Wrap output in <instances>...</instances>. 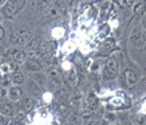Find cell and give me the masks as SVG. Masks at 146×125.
<instances>
[{
	"label": "cell",
	"instance_id": "4",
	"mask_svg": "<svg viewBox=\"0 0 146 125\" xmlns=\"http://www.w3.org/2000/svg\"><path fill=\"white\" fill-rule=\"evenodd\" d=\"M22 5L23 1H7V4L3 7V15L5 18H13Z\"/></svg>",
	"mask_w": 146,
	"mask_h": 125
},
{
	"label": "cell",
	"instance_id": "24",
	"mask_svg": "<svg viewBox=\"0 0 146 125\" xmlns=\"http://www.w3.org/2000/svg\"><path fill=\"white\" fill-rule=\"evenodd\" d=\"M5 96H8V90L0 85V98H3V97H5Z\"/></svg>",
	"mask_w": 146,
	"mask_h": 125
},
{
	"label": "cell",
	"instance_id": "19",
	"mask_svg": "<svg viewBox=\"0 0 146 125\" xmlns=\"http://www.w3.org/2000/svg\"><path fill=\"white\" fill-rule=\"evenodd\" d=\"M114 47V40H111V39H109V40H106L103 45H102V47H101V51H109V50H111Z\"/></svg>",
	"mask_w": 146,
	"mask_h": 125
},
{
	"label": "cell",
	"instance_id": "3",
	"mask_svg": "<svg viewBox=\"0 0 146 125\" xmlns=\"http://www.w3.org/2000/svg\"><path fill=\"white\" fill-rule=\"evenodd\" d=\"M117 73H118V63H117V61L114 58L107 59L105 70H103L105 80H114L115 77H117Z\"/></svg>",
	"mask_w": 146,
	"mask_h": 125
},
{
	"label": "cell",
	"instance_id": "23",
	"mask_svg": "<svg viewBox=\"0 0 146 125\" xmlns=\"http://www.w3.org/2000/svg\"><path fill=\"white\" fill-rule=\"evenodd\" d=\"M119 7H130V5H133V1L131 0H121V1H117Z\"/></svg>",
	"mask_w": 146,
	"mask_h": 125
},
{
	"label": "cell",
	"instance_id": "22",
	"mask_svg": "<svg viewBox=\"0 0 146 125\" xmlns=\"http://www.w3.org/2000/svg\"><path fill=\"white\" fill-rule=\"evenodd\" d=\"M34 81H35L39 86H43V84H44V80H43V76H42V74H35Z\"/></svg>",
	"mask_w": 146,
	"mask_h": 125
},
{
	"label": "cell",
	"instance_id": "6",
	"mask_svg": "<svg viewBox=\"0 0 146 125\" xmlns=\"http://www.w3.org/2000/svg\"><path fill=\"white\" fill-rule=\"evenodd\" d=\"M8 97L11 100H13V101H18V100H20L23 97V90L20 88H18V86H12L8 90Z\"/></svg>",
	"mask_w": 146,
	"mask_h": 125
},
{
	"label": "cell",
	"instance_id": "11",
	"mask_svg": "<svg viewBox=\"0 0 146 125\" xmlns=\"http://www.w3.org/2000/svg\"><path fill=\"white\" fill-rule=\"evenodd\" d=\"M125 80H126V84L129 86H133L135 85V82H137V76H135V73L131 72V70H126L125 72Z\"/></svg>",
	"mask_w": 146,
	"mask_h": 125
},
{
	"label": "cell",
	"instance_id": "27",
	"mask_svg": "<svg viewBox=\"0 0 146 125\" xmlns=\"http://www.w3.org/2000/svg\"><path fill=\"white\" fill-rule=\"evenodd\" d=\"M1 122H3V116L0 114V124H1Z\"/></svg>",
	"mask_w": 146,
	"mask_h": 125
},
{
	"label": "cell",
	"instance_id": "18",
	"mask_svg": "<svg viewBox=\"0 0 146 125\" xmlns=\"http://www.w3.org/2000/svg\"><path fill=\"white\" fill-rule=\"evenodd\" d=\"M47 13H48V16H51V18L58 16V15H59V8L56 7V4H55V5H50L48 9H47Z\"/></svg>",
	"mask_w": 146,
	"mask_h": 125
},
{
	"label": "cell",
	"instance_id": "13",
	"mask_svg": "<svg viewBox=\"0 0 146 125\" xmlns=\"http://www.w3.org/2000/svg\"><path fill=\"white\" fill-rule=\"evenodd\" d=\"M32 105H34V102H32V100L30 98V97H27V98H24L22 101V104H20V109H22V112H30L31 110Z\"/></svg>",
	"mask_w": 146,
	"mask_h": 125
},
{
	"label": "cell",
	"instance_id": "2",
	"mask_svg": "<svg viewBox=\"0 0 146 125\" xmlns=\"http://www.w3.org/2000/svg\"><path fill=\"white\" fill-rule=\"evenodd\" d=\"M130 42H131L133 46L141 49L142 46L146 45V34L141 28H134L131 31V35H130Z\"/></svg>",
	"mask_w": 146,
	"mask_h": 125
},
{
	"label": "cell",
	"instance_id": "26",
	"mask_svg": "<svg viewBox=\"0 0 146 125\" xmlns=\"http://www.w3.org/2000/svg\"><path fill=\"white\" fill-rule=\"evenodd\" d=\"M5 4H7V1H4V0H0V7H4Z\"/></svg>",
	"mask_w": 146,
	"mask_h": 125
},
{
	"label": "cell",
	"instance_id": "7",
	"mask_svg": "<svg viewBox=\"0 0 146 125\" xmlns=\"http://www.w3.org/2000/svg\"><path fill=\"white\" fill-rule=\"evenodd\" d=\"M12 58L16 65H23L24 62H27V53L15 50V51H12Z\"/></svg>",
	"mask_w": 146,
	"mask_h": 125
},
{
	"label": "cell",
	"instance_id": "16",
	"mask_svg": "<svg viewBox=\"0 0 146 125\" xmlns=\"http://www.w3.org/2000/svg\"><path fill=\"white\" fill-rule=\"evenodd\" d=\"M24 76H23L22 73H15L12 76V84H16V85H22L23 82H24Z\"/></svg>",
	"mask_w": 146,
	"mask_h": 125
},
{
	"label": "cell",
	"instance_id": "12",
	"mask_svg": "<svg viewBox=\"0 0 146 125\" xmlns=\"http://www.w3.org/2000/svg\"><path fill=\"white\" fill-rule=\"evenodd\" d=\"M48 77H50V80L60 82V73H59V69H58L56 66L50 67L48 69Z\"/></svg>",
	"mask_w": 146,
	"mask_h": 125
},
{
	"label": "cell",
	"instance_id": "20",
	"mask_svg": "<svg viewBox=\"0 0 146 125\" xmlns=\"http://www.w3.org/2000/svg\"><path fill=\"white\" fill-rule=\"evenodd\" d=\"M0 84H1V86L3 88H7V86H9L11 84H12V77L9 76H4L1 80H0Z\"/></svg>",
	"mask_w": 146,
	"mask_h": 125
},
{
	"label": "cell",
	"instance_id": "25",
	"mask_svg": "<svg viewBox=\"0 0 146 125\" xmlns=\"http://www.w3.org/2000/svg\"><path fill=\"white\" fill-rule=\"evenodd\" d=\"M4 28H3V27L0 26V39H3V38H4Z\"/></svg>",
	"mask_w": 146,
	"mask_h": 125
},
{
	"label": "cell",
	"instance_id": "28",
	"mask_svg": "<svg viewBox=\"0 0 146 125\" xmlns=\"http://www.w3.org/2000/svg\"><path fill=\"white\" fill-rule=\"evenodd\" d=\"M143 24H145V28H146V19H145V20H143Z\"/></svg>",
	"mask_w": 146,
	"mask_h": 125
},
{
	"label": "cell",
	"instance_id": "21",
	"mask_svg": "<svg viewBox=\"0 0 146 125\" xmlns=\"http://www.w3.org/2000/svg\"><path fill=\"white\" fill-rule=\"evenodd\" d=\"M39 88H40V86L38 85V84H36L34 80L30 81V89H31L32 93H39Z\"/></svg>",
	"mask_w": 146,
	"mask_h": 125
},
{
	"label": "cell",
	"instance_id": "5",
	"mask_svg": "<svg viewBox=\"0 0 146 125\" xmlns=\"http://www.w3.org/2000/svg\"><path fill=\"white\" fill-rule=\"evenodd\" d=\"M13 70H16V63L9 62V61H5L0 65V72L3 76H8L9 73H12Z\"/></svg>",
	"mask_w": 146,
	"mask_h": 125
},
{
	"label": "cell",
	"instance_id": "17",
	"mask_svg": "<svg viewBox=\"0 0 146 125\" xmlns=\"http://www.w3.org/2000/svg\"><path fill=\"white\" fill-rule=\"evenodd\" d=\"M9 125H24V114L23 113L16 114V117L9 122Z\"/></svg>",
	"mask_w": 146,
	"mask_h": 125
},
{
	"label": "cell",
	"instance_id": "1",
	"mask_svg": "<svg viewBox=\"0 0 146 125\" xmlns=\"http://www.w3.org/2000/svg\"><path fill=\"white\" fill-rule=\"evenodd\" d=\"M32 40V32L27 30H15L11 34V43L16 46L30 45Z\"/></svg>",
	"mask_w": 146,
	"mask_h": 125
},
{
	"label": "cell",
	"instance_id": "15",
	"mask_svg": "<svg viewBox=\"0 0 146 125\" xmlns=\"http://www.w3.org/2000/svg\"><path fill=\"white\" fill-rule=\"evenodd\" d=\"M32 7L38 11H43V9L48 8V1H32Z\"/></svg>",
	"mask_w": 146,
	"mask_h": 125
},
{
	"label": "cell",
	"instance_id": "8",
	"mask_svg": "<svg viewBox=\"0 0 146 125\" xmlns=\"http://www.w3.org/2000/svg\"><path fill=\"white\" fill-rule=\"evenodd\" d=\"M27 65V69L28 70H31V72H40L42 69H43V65L39 62V61H35V59H28L26 62Z\"/></svg>",
	"mask_w": 146,
	"mask_h": 125
},
{
	"label": "cell",
	"instance_id": "10",
	"mask_svg": "<svg viewBox=\"0 0 146 125\" xmlns=\"http://www.w3.org/2000/svg\"><path fill=\"white\" fill-rule=\"evenodd\" d=\"M15 112V108L12 106V104H1L0 105V114L3 116H11Z\"/></svg>",
	"mask_w": 146,
	"mask_h": 125
},
{
	"label": "cell",
	"instance_id": "14",
	"mask_svg": "<svg viewBox=\"0 0 146 125\" xmlns=\"http://www.w3.org/2000/svg\"><path fill=\"white\" fill-rule=\"evenodd\" d=\"M78 82H79L78 74H76V72L74 70V69H72V70H71V73H70V76H68V84H70V85L74 88V86H75Z\"/></svg>",
	"mask_w": 146,
	"mask_h": 125
},
{
	"label": "cell",
	"instance_id": "9",
	"mask_svg": "<svg viewBox=\"0 0 146 125\" xmlns=\"http://www.w3.org/2000/svg\"><path fill=\"white\" fill-rule=\"evenodd\" d=\"M86 105H87V109H86V110H91V112H93V109H95V106H97V97H95V94H94L93 92H90L89 96H87Z\"/></svg>",
	"mask_w": 146,
	"mask_h": 125
}]
</instances>
